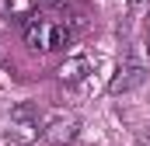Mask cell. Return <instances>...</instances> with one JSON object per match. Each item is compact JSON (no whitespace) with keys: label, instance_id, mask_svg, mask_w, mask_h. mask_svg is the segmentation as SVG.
<instances>
[{"label":"cell","instance_id":"7","mask_svg":"<svg viewBox=\"0 0 150 146\" xmlns=\"http://www.w3.org/2000/svg\"><path fill=\"white\" fill-rule=\"evenodd\" d=\"M42 7H56V4H63V0H38Z\"/></svg>","mask_w":150,"mask_h":146},{"label":"cell","instance_id":"3","mask_svg":"<svg viewBox=\"0 0 150 146\" xmlns=\"http://www.w3.org/2000/svg\"><path fill=\"white\" fill-rule=\"evenodd\" d=\"M77 132H80V122H77L74 115H56L45 129H42V136L49 139L52 146H67L77 139Z\"/></svg>","mask_w":150,"mask_h":146},{"label":"cell","instance_id":"5","mask_svg":"<svg viewBox=\"0 0 150 146\" xmlns=\"http://www.w3.org/2000/svg\"><path fill=\"white\" fill-rule=\"evenodd\" d=\"M91 70V63L84 59V56H70L63 66H59V84H80L84 77Z\"/></svg>","mask_w":150,"mask_h":146},{"label":"cell","instance_id":"6","mask_svg":"<svg viewBox=\"0 0 150 146\" xmlns=\"http://www.w3.org/2000/svg\"><path fill=\"white\" fill-rule=\"evenodd\" d=\"M136 139H140V146H150V125H143V129L136 132Z\"/></svg>","mask_w":150,"mask_h":146},{"label":"cell","instance_id":"4","mask_svg":"<svg viewBox=\"0 0 150 146\" xmlns=\"http://www.w3.org/2000/svg\"><path fill=\"white\" fill-rule=\"evenodd\" d=\"M143 80H147V70H143L140 63H122V66L115 70L108 91H112V94H129V91H136Z\"/></svg>","mask_w":150,"mask_h":146},{"label":"cell","instance_id":"1","mask_svg":"<svg viewBox=\"0 0 150 146\" xmlns=\"http://www.w3.org/2000/svg\"><path fill=\"white\" fill-rule=\"evenodd\" d=\"M25 42L32 49H42V52H56L70 42V28H67V21H52V18L35 14V21L25 28Z\"/></svg>","mask_w":150,"mask_h":146},{"label":"cell","instance_id":"8","mask_svg":"<svg viewBox=\"0 0 150 146\" xmlns=\"http://www.w3.org/2000/svg\"><path fill=\"white\" fill-rule=\"evenodd\" d=\"M143 4H147V0H129V7H143Z\"/></svg>","mask_w":150,"mask_h":146},{"label":"cell","instance_id":"2","mask_svg":"<svg viewBox=\"0 0 150 146\" xmlns=\"http://www.w3.org/2000/svg\"><path fill=\"white\" fill-rule=\"evenodd\" d=\"M7 136L14 143H35L38 139V108L32 101H21L14 105L7 115Z\"/></svg>","mask_w":150,"mask_h":146}]
</instances>
